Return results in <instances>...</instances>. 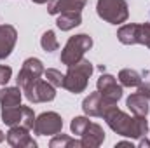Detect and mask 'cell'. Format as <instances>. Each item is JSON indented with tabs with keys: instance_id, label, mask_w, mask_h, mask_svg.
I'll return each instance as SVG.
<instances>
[{
	"instance_id": "6da1fadb",
	"label": "cell",
	"mask_w": 150,
	"mask_h": 148,
	"mask_svg": "<svg viewBox=\"0 0 150 148\" xmlns=\"http://www.w3.org/2000/svg\"><path fill=\"white\" fill-rule=\"evenodd\" d=\"M103 118L107 120V124L110 125L113 132L126 136V138H145L149 132L147 117H138V115L129 117L127 113L120 111L117 106L107 111Z\"/></svg>"
},
{
	"instance_id": "7a4b0ae2",
	"label": "cell",
	"mask_w": 150,
	"mask_h": 148,
	"mask_svg": "<svg viewBox=\"0 0 150 148\" xmlns=\"http://www.w3.org/2000/svg\"><path fill=\"white\" fill-rule=\"evenodd\" d=\"M93 75V65L87 59H80L75 65L68 66V72L65 73V80H63V87L74 94H79L82 91H86L87 87V80Z\"/></svg>"
},
{
	"instance_id": "3957f363",
	"label": "cell",
	"mask_w": 150,
	"mask_h": 148,
	"mask_svg": "<svg viewBox=\"0 0 150 148\" xmlns=\"http://www.w3.org/2000/svg\"><path fill=\"white\" fill-rule=\"evenodd\" d=\"M93 47V38L86 33H80V35H75V37H70L63 52H61V63L70 66V65H75L77 61H80L84 58V54Z\"/></svg>"
},
{
	"instance_id": "277c9868",
	"label": "cell",
	"mask_w": 150,
	"mask_h": 148,
	"mask_svg": "<svg viewBox=\"0 0 150 148\" xmlns=\"http://www.w3.org/2000/svg\"><path fill=\"white\" fill-rule=\"evenodd\" d=\"M96 11L101 19L112 25H120L129 18V9L126 0H98Z\"/></svg>"
},
{
	"instance_id": "5b68a950",
	"label": "cell",
	"mask_w": 150,
	"mask_h": 148,
	"mask_svg": "<svg viewBox=\"0 0 150 148\" xmlns=\"http://www.w3.org/2000/svg\"><path fill=\"white\" fill-rule=\"evenodd\" d=\"M35 113L30 106H12V108H2V122L9 127L12 125H23L26 129H33L35 125Z\"/></svg>"
},
{
	"instance_id": "8992f818",
	"label": "cell",
	"mask_w": 150,
	"mask_h": 148,
	"mask_svg": "<svg viewBox=\"0 0 150 148\" xmlns=\"http://www.w3.org/2000/svg\"><path fill=\"white\" fill-rule=\"evenodd\" d=\"M42 75H44V65H42V61L37 59V58H28L23 63V68L18 73V78H16L18 87L21 91H26L30 85H33L37 82Z\"/></svg>"
},
{
	"instance_id": "52a82bcc",
	"label": "cell",
	"mask_w": 150,
	"mask_h": 148,
	"mask_svg": "<svg viewBox=\"0 0 150 148\" xmlns=\"http://www.w3.org/2000/svg\"><path fill=\"white\" fill-rule=\"evenodd\" d=\"M61 129H63V120L54 111H45L35 118L33 132L38 136H54L61 132Z\"/></svg>"
},
{
	"instance_id": "ba28073f",
	"label": "cell",
	"mask_w": 150,
	"mask_h": 148,
	"mask_svg": "<svg viewBox=\"0 0 150 148\" xmlns=\"http://www.w3.org/2000/svg\"><path fill=\"white\" fill-rule=\"evenodd\" d=\"M113 106H117V103H112V101L105 99L100 91L91 92L82 103V110L89 117H103L108 110H112Z\"/></svg>"
},
{
	"instance_id": "9c48e42d",
	"label": "cell",
	"mask_w": 150,
	"mask_h": 148,
	"mask_svg": "<svg viewBox=\"0 0 150 148\" xmlns=\"http://www.w3.org/2000/svg\"><path fill=\"white\" fill-rule=\"evenodd\" d=\"M23 92H25L26 99L32 103H47L56 98V87L51 85L47 80H40V78Z\"/></svg>"
},
{
	"instance_id": "30bf717a",
	"label": "cell",
	"mask_w": 150,
	"mask_h": 148,
	"mask_svg": "<svg viewBox=\"0 0 150 148\" xmlns=\"http://www.w3.org/2000/svg\"><path fill=\"white\" fill-rule=\"evenodd\" d=\"M28 131L30 129H26L23 125H12L9 129V132H7V136H5L7 138V143L14 148H35L37 143L28 134Z\"/></svg>"
},
{
	"instance_id": "8fae6325",
	"label": "cell",
	"mask_w": 150,
	"mask_h": 148,
	"mask_svg": "<svg viewBox=\"0 0 150 148\" xmlns=\"http://www.w3.org/2000/svg\"><path fill=\"white\" fill-rule=\"evenodd\" d=\"M98 91L101 92V96L112 103H117L122 98V85L117 84L115 77L112 75H101L98 78Z\"/></svg>"
},
{
	"instance_id": "7c38bea8",
	"label": "cell",
	"mask_w": 150,
	"mask_h": 148,
	"mask_svg": "<svg viewBox=\"0 0 150 148\" xmlns=\"http://www.w3.org/2000/svg\"><path fill=\"white\" fill-rule=\"evenodd\" d=\"M80 148H98L105 141V131L101 125L89 122V125L86 127L84 134L80 136Z\"/></svg>"
},
{
	"instance_id": "4fadbf2b",
	"label": "cell",
	"mask_w": 150,
	"mask_h": 148,
	"mask_svg": "<svg viewBox=\"0 0 150 148\" xmlns=\"http://www.w3.org/2000/svg\"><path fill=\"white\" fill-rule=\"evenodd\" d=\"M16 40H18V32L14 26H11V25L0 26V59H5L12 52Z\"/></svg>"
},
{
	"instance_id": "5bb4252c",
	"label": "cell",
	"mask_w": 150,
	"mask_h": 148,
	"mask_svg": "<svg viewBox=\"0 0 150 148\" xmlns=\"http://www.w3.org/2000/svg\"><path fill=\"white\" fill-rule=\"evenodd\" d=\"M87 4V0H51L47 5L49 14H61V12H80L84 9V5Z\"/></svg>"
},
{
	"instance_id": "9a60e30c",
	"label": "cell",
	"mask_w": 150,
	"mask_h": 148,
	"mask_svg": "<svg viewBox=\"0 0 150 148\" xmlns=\"http://www.w3.org/2000/svg\"><path fill=\"white\" fill-rule=\"evenodd\" d=\"M150 101L147 96H143L142 92H134L127 98V108L131 110L133 115H138V117H147V113L150 110Z\"/></svg>"
},
{
	"instance_id": "2e32d148",
	"label": "cell",
	"mask_w": 150,
	"mask_h": 148,
	"mask_svg": "<svg viewBox=\"0 0 150 148\" xmlns=\"http://www.w3.org/2000/svg\"><path fill=\"white\" fill-rule=\"evenodd\" d=\"M117 38L126 44V45H133V44H140V25H124L119 28L117 32Z\"/></svg>"
},
{
	"instance_id": "e0dca14e",
	"label": "cell",
	"mask_w": 150,
	"mask_h": 148,
	"mask_svg": "<svg viewBox=\"0 0 150 148\" xmlns=\"http://www.w3.org/2000/svg\"><path fill=\"white\" fill-rule=\"evenodd\" d=\"M0 105L2 108H12L21 105V89L19 87H5L0 91Z\"/></svg>"
},
{
	"instance_id": "ac0fdd59",
	"label": "cell",
	"mask_w": 150,
	"mask_h": 148,
	"mask_svg": "<svg viewBox=\"0 0 150 148\" xmlns=\"http://www.w3.org/2000/svg\"><path fill=\"white\" fill-rule=\"evenodd\" d=\"M80 23H82V16H80V12H75V11L61 12V14H58V19H56L58 28L63 30V32L74 30L75 26H79Z\"/></svg>"
},
{
	"instance_id": "d6986e66",
	"label": "cell",
	"mask_w": 150,
	"mask_h": 148,
	"mask_svg": "<svg viewBox=\"0 0 150 148\" xmlns=\"http://www.w3.org/2000/svg\"><path fill=\"white\" fill-rule=\"evenodd\" d=\"M119 80H120V85H124V87H138L142 84V75L136 70L126 68V70H120Z\"/></svg>"
},
{
	"instance_id": "ffe728a7",
	"label": "cell",
	"mask_w": 150,
	"mask_h": 148,
	"mask_svg": "<svg viewBox=\"0 0 150 148\" xmlns=\"http://www.w3.org/2000/svg\"><path fill=\"white\" fill-rule=\"evenodd\" d=\"M51 148H77L80 147V141H77L74 138L67 136V134H54V138L51 140Z\"/></svg>"
},
{
	"instance_id": "44dd1931",
	"label": "cell",
	"mask_w": 150,
	"mask_h": 148,
	"mask_svg": "<svg viewBox=\"0 0 150 148\" xmlns=\"http://www.w3.org/2000/svg\"><path fill=\"white\" fill-rule=\"evenodd\" d=\"M40 45H42V49H44L45 52H54V51H58L59 44H58V38H56V35H54L52 30H47V32L42 35Z\"/></svg>"
},
{
	"instance_id": "7402d4cb",
	"label": "cell",
	"mask_w": 150,
	"mask_h": 148,
	"mask_svg": "<svg viewBox=\"0 0 150 148\" xmlns=\"http://www.w3.org/2000/svg\"><path fill=\"white\" fill-rule=\"evenodd\" d=\"M44 77L45 80L54 85V87H63V80H65V75L61 73L59 70H54V68H49V70H44Z\"/></svg>"
},
{
	"instance_id": "603a6c76",
	"label": "cell",
	"mask_w": 150,
	"mask_h": 148,
	"mask_svg": "<svg viewBox=\"0 0 150 148\" xmlns=\"http://www.w3.org/2000/svg\"><path fill=\"white\" fill-rule=\"evenodd\" d=\"M87 125H89V118H86V117H75L74 120H72V124H70V129H72L74 134L82 136Z\"/></svg>"
},
{
	"instance_id": "cb8c5ba5",
	"label": "cell",
	"mask_w": 150,
	"mask_h": 148,
	"mask_svg": "<svg viewBox=\"0 0 150 148\" xmlns=\"http://www.w3.org/2000/svg\"><path fill=\"white\" fill-rule=\"evenodd\" d=\"M11 75H12V70H11V66L0 65V85H5V84L11 80Z\"/></svg>"
},
{
	"instance_id": "d4e9b609",
	"label": "cell",
	"mask_w": 150,
	"mask_h": 148,
	"mask_svg": "<svg viewBox=\"0 0 150 148\" xmlns=\"http://www.w3.org/2000/svg\"><path fill=\"white\" fill-rule=\"evenodd\" d=\"M138 92H142L143 96H147L149 101H150V84H147V82L145 84H140L138 85Z\"/></svg>"
},
{
	"instance_id": "484cf974",
	"label": "cell",
	"mask_w": 150,
	"mask_h": 148,
	"mask_svg": "<svg viewBox=\"0 0 150 148\" xmlns=\"http://www.w3.org/2000/svg\"><path fill=\"white\" fill-rule=\"evenodd\" d=\"M138 147H149L150 148V141H149V140H143V138H142V140H140V143H138Z\"/></svg>"
},
{
	"instance_id": "4316f807",
	"label": "cell",
	"mask_w": 150,
	"mask_h": 148,
	"mask_svg": "<svg viewBox=\"0 0 150 148\" xmlns=\"http://www.w3.org/2000/svg\"><path fill=\"white\" fill-rule=\"evenodd\" d=\"M115 147H131L133 148V143H131V141H120V143H117Z\"/></svg>"
},
{
	"instance_id": "83f0119b",
	"label": "cell",
	"mask_w": 150,
	"mask_h": 148,
	"mask_svg": "<svg viewBox=\"0 0 150 148\" xmlns=\"http://www.w3.org/2000/svg\"><path fill=\"white\" fill-rule=\"evenodd\" d=\"M4 140H5V134H4V132H2V131H0V143H2V141H4Z\"/></svg>"
},
{
	"instance_id": "f1b7e54d",
	"label": "cell",
	"mask_w": 150,
	"mask_h": 148,
	"mask_svg": "<svg viewBox=\"0 0 150 148\" xmlns=\"http://www.w3.org/2000/svg\"><path fill=\"white\" fill-rule=\"evenodd\" d=\"M32 2H35V4H45L47 0H32Z\"/></svg>"
}]
</instances>
